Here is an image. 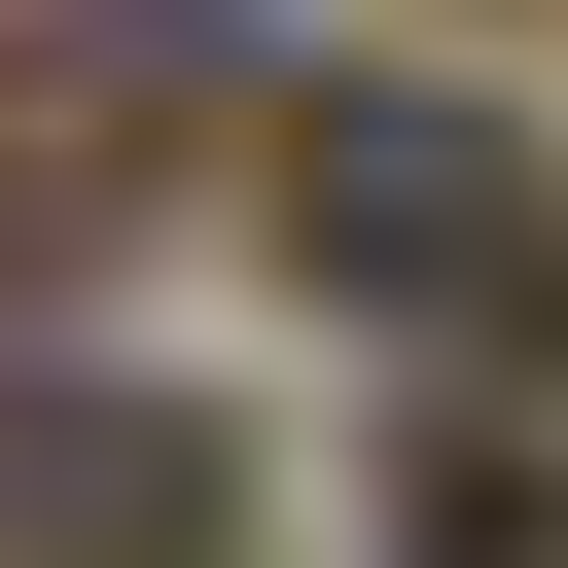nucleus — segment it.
<instances>
[{"mask_svg":"<svg viewBox=\"0 0 568 568\" xmlns=\"http://www.w3.org/2000/svg\"><path fill=\"white\" fill-rule=\"evenodd\" d=\"M284 284H355L390 355H568V142L532 106H426V71H320L284 142Z\"/></svg>","mask_w":568,"mask_h":568,"instance_id":"obj_1","label":"nucleus"},{"mask_svg":"<svg viewBox=\"0 0 568 568\" xmlns=\"http://www.w3.org/2000/svg\"><path fill=\"white\" fill-rule=\"evenodd\" d=\"M0 568H248V426H213V390L0 355Z\"/></svg>","mask_w":568,"mask_h":568,"instance_id":"obj_2","label":"nucleus"},{"mask_svg":"<svg viewBox=\"0 0 568 568\" xmlns=\"http://www.w3.org/2000/svg\"><path fill=\"white\" fill-rule=\"evenodd\" d=\"M390 532H426V568H568V462H497V426H426V462H390Z\"/></svg>","mask_w":568,"mask_h":568,"instance_id":"obj_3","label":"nucleus"}]
</instances>
